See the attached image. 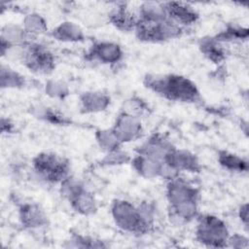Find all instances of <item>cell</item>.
Segmentation results:
<instances>
[{
  "instance_id": "obj_29",
  "label": "cell",
  "mask_w": 249,
  "mask_h": 249,
  "mask_svg": "<svg viewBox=\"0 0 249 249\" xmlns=\"http://www.w3.org/2000/svg\"><path fill=\"white\" fill-rule=\"evenodd\" d=\"M33 115L53 124H66L69 123L68 119L65 116L53 110V108H49V107H44V106L36 107L34 109Z\"/></svg>"
},
{
  "instance_id": "obj_13",
  "label": "cell",
  "mask_w": 249,
  "mask_h": 249,
  "mask_svg": "<svg viewBox=\"0 0 249 249\" xmlns=\"http://www.w3.org/2000/svg\"><path fill=\"white\" fill-rule=\"evenodd\" d=\"M164 161L171 165L179 173H199L201 171V164L196 154L187 149L175 147Z\"/></svg>"
},
{
  "instance_id": "obj_32",
  "label": "cell",
  "mask_w": 249,
  "mask_h": 249,
  "mask_svg": "<svg viewBox=\"0 0 249 249\" xmlns=\"http://www.w3.org/2000/svg\"><path fill=\"white\" fill-rule=\"evenodd\" d=\"M248 238L240 233H233L232 235L230 234L228 239V246L227 247H233V248H247L248 247Z\"/></svg>"
},
{
  "instance_id": "obj_23",
  "label": "cell",
  "mask_w": 249,
  "mask_h": 249,
  "mask_svg": "<svg viewBox=\"0 0 249 249\" xmlns=\"http://www.w3.org/2000/svg\"><path fill=\"white\" fill-rule=\"evenodd\" d=\"M22 27L33 39L48 32V24L43 16L38 13H29L22 19Z\"/></svg>"
},
{
  "instance_id": "obj_20",
  "label": "cell",
  "mask_w": 249,
  "mask_h": 249,
  "mask_svg": "<svg viewBox=\"0 0 249 249\" xmlns=\"http://www.w3.org/2000/svg\"><path fill=\"white\" fill-rule=\"evenodd\" d=\"M198 49L206 59L216 64L223 62L227 57L226 48L215 37L201 38L198 43Z\"/></svg>"
},
{
  "instance_id": "obj_19",
  "label": "cell",
  "mask_w": 249,
  "mask_h": 249,
  "mask_svg": "<svg viewBox=\"0 0 249 249\" xmlns=\"http://www.w3.org/2000/svg\"><path fill=\"white\" fill-rule=\"evenodd\" d=\"M132 169L145 179L160 178L162 162L150 159L148 157L135 154L129 162Z\"/></svg>"
},
{
  "instance_id": "obj_12",
  "label": "cell",
  "mask_w": 249,
  "mask_h": 249,
  "mask_svg": "<svg viewBox=\"0 0 249 249\" xmlns=\"http://www.w3.org/2000/svg\"><path fill=\"white\" fill-rule=\"evenodd\" d=\"M20 225L28 230H37L46 227L49 218L46 211L35 202H25L18 207Z\"/></svg>"
},
{
  "instance_id": "obj_5",
  "label": "cell",
  "mask_w": 249,
  "mask_h": 249,
  "mask_svg": "<svg viewBox=\"0 0 249 249\" xmlns=\"http://www.w3.org/2000/svg\"><path fill=\"white\" fill-rule=\"evenodd\" d=\"M134 33L140 41L160 43L180 38L184 33V27L168 18L160 21H147L138 18Z\"/></svg>"
},
{
  "instance_id": "obj_28",
  "label": "cell",
  "mask_w": 249,
  "mask_h": 249,
  "mask_svg": "<svg viewBox=\"0 0 249 249\" xmlns=\"http://www.w3.org/2000/svg\"><path fill=\"white\" fill-rule=\"evenodd\" d=\"M66 244H64V247H73V248H102L107 247L106 244H104L102 241L97 240L93 237L83 235L79 233H73L68 240L65 241Z\"/></svg>"
},
{
  "instance_id": "obj_10",
  "label": "cell",
  "mask_w": 249,
  "mask_h": 249,
  "mask_svg": "<svg viewBox=\"0 0 249 249\" xmlns=\"http://www.w3.org/2000/svg\"><path fill=\"white\" fill-rule=\"evenodd\" d=\"M87 57L101 64L115 65L122 61L124 51L116 42L95 41L88 50Z\"/></svg>"
},
{
  "instance_id": "obj_16",
  "label": "cell",
  "mask_w": 249,
  "mask_h": 249,
  "mask_svg": "<svg viewBox=\"0 0 249 249\" xmlns=\"http://www.w3.org/2000/svg\"><path fill=\"white\" fill-rule=\"evenodd\" d=\"M80 109L84 114H95L105 111L111 103L110 95L101 90H88L79 97Z\"/></svg>"
},
{
  "instance_id": "obj_14",
  "label": "cell",
  "mask_w": 249,
  "mask_h": 249,
  "mask_svg": "<svg viewBox=\"0 0 249 249\" xmlns=\"http://www.w3.org/2000/svg\"><path fill=\"white\" fill-rule=\"evenodd\" d=\"M72 209L83 216H90L97 212L98 204L93 193L85 183L66 199Z\"/></svg>"
},
{
  "instance_id": "obj_6",
  "label": "cell",
  "mask_w": 249,
  "mask_h": 249,
  "mask_svg": "<svg viewBox=\"0 0 249 249\" xmlns=\"http://www.w3.org/2000/svg\"><path fill=\"white\" fill-rule=\"evenodd\" d=\"M20 62L35 74L47 75L55 68L53 53L46 46L35 41H31L25 46Z\"/></svg>"
},
{
  "instance_id": "obj_7",
  "label": "cell",
  "mask_w": 249,
  "mask_h": 249,
  "mask_svg": "<svg viewBox=\"0 0 249 249\" xmlns=\"http://www.w3.org/2000/svg\"><path fill=\"white\" fill-rule=\"evenodd\" d=\"M165 195L169 207L188 202H198L200 198L199 190L180 175L166 182Z\"/></svg>"
},
{
  "instance_id": "obj_4",
  "label": "cell",
  "mask_w": 249,
  "mask_h": 249,
  "mask_svg": "<svg viewBox=\"0 0 249 249\" xmlns=\"http://www.w3.org/2000/svg\"><path fill=\"white\" fill-rule=\"evenodd\" d=\"M196 240L212 248H224L228 246L230 231L227 224L219 217L212 214H198L196 218Z\"/></svg>"
},
{
  "instance_id": "obj_21",
  "label": "cell",
  "mask_w": 249,
  "mask_h": 249,
  "mask_svg": "<svg viewBox=\"0 0 249 249\" xmlns=\"http://www.w3.org/2000/svg\"><path fill=\"white\" fill-rule=\"evenodd\" d=\"M218 163L226 170L235 173L248 171V160L236 154L226 150H220L217 155Z\"/></svg>"
},
{
  "instance_id": "obj_22",
  "label": "cell",
  "mask_w": 249,
  "mask_h": 249,
  "mask_svg": "<svg viewBox=\"0 0 249 249\" xmlns=\"http://www.w3.org/2000/svg\"><path fill=\"white\" fill-rule=\"evenodd\" d=\"M136 14L139 19L147 21H160L167 18L162 2H142Z\"/></svg>"
},
{
  "instance_id": "obj_15",
  "label": "cell",
  "mask_w": 249,
  "mask_h": 249,
  "mask_svg": "<svg viewBox=\"0 0 249 249\" xmlns=\"http://www.w3.org/2000/svg\"><path fill=\"white\" fill-rule=\"evenodd\" d=\"M109 22L123 32H134L138 21V16L132 12L126 3H116L115 7L108 14Z\"/></svg>"
},
{
  "instance_id": "obj_18",
  "label": "cell",
  "mask_w": 249,
  "mask_h": 249,
  "mask_svg": "<svg viewBox=\"0 0 249 249\" xmlns=\"http://www.w3.org/2000/svg\"><path fill=\"white\" fill-rule=\"evenodd\" d=\"M50 35L53 39L64 43H80L86 39V34L81 26L69 20L60 22L50 32Z\"/></svg>"
},
{
  "instance_id": "obj_27",
  "label": "cell",
  "mask_w": 249,
  "mask_h": 249,
  "mask_svg": "<svg viewBox=\"0 0 249 249\" xmlns=\"http://www.w3.org/2000/svg\"><path fill=\"white\" fill-rule=\"evenodd\" d=\"M94 137L99 148L105 153L111 152L122 147V144L119 142V140L113 133L111 127L105 129H97L95 131Z\"/></svg>"
},
{
  "instance_id": "obj_31",
  "label": "cell",
  "mask_w": 249,
  "mask_h": 249,
  "mask_svg": "<svg viewBox=\"0 0 249 249\" xmlns=\"http://www.w3.org/2000/svg\"><path fill=\"white\" fill-rule=\"evenodd\" d=\"M45 92L52 98L63 99L69 94V88L62 81L50 80L45 85Z\"/></svg>"
},
{
  "instance_id": "obj_9",
  "label": "cell",
  "mask_w": 249,
  "mask_h": 249,
  "mask_svg": "<svg viewBox=\"0 0 249 249\" xmlns=\"http://www.w3.org/2000/svg\"><path fill=\"white\" fill-rule=\"evenodd\" d=\"M174 149L175 146L164 135L154 133L135 149V154L163 162Z\"/></svg>"
},
{
  "instance_id": "obj_11",
  "label": "cell",
  "mask_w": 249,
  "mask_h": 249,
  "mask_svg": "<svg viewBox=\"0 0 249 249\" xmlns=\"http://www.w3.org/2000/svg\"><path fill=\"white\" fill-rule=\"evenodd\" d=\"M167 18L182 27L195 24L199 19L198 12L189 3L180 1L163 2Z\"/></svg>"
},
{
  "instance_id": "obj_30",
  "label": "cell",
  "mask_w": 249,
  "mask_h": 249,
  "mask_svg": "<svg viewBox=\"0 0 249 249\" xmlns=\"http://www.w3.org/2000/svg\"><path fill=\"white\" fill-rule=\"evenodd\" d=\"M130 155L124 151L121 148L113 150L111 152H107L103 159L100 160L99 164L101 166H116V165H122L125 163H129L131 160Z\"/></svg>"
},
{
  "instance_id": "obj_26",
  "label": "cell",
  "mask_w": 249,
  "mask_h": 249,
  "mask_svg": "<svg viewBox=\"0 0 249 249\" xmlns=\"http://www.w3.org/2000/svg\"><path fill=\"white\" fill-rule=\"evenodd\" d=\"M221 43H228L233 41H242L248 38V28L237 24L230 23L224 30L214 36Z\"/></svg>"
},
{
  "instance_id": "obj_33",
  "label": "cell",
  "mask_w": 249,
  "mask_h": 249,
  "mask_svg": "<svg viewBox=\"0 0 249 249\" xmlns=\"http://www.w3.org/2000/svg\"><path fill=\"white\" fill-rule=\"evenodd\" d=\"M238 218L240 222L243 224L245 229L248 228V203L245 202L239 206L238 209Z\"/></svg>"
},
{
  "instance_id": "obj_2",
  "label": "cell",
  "mask_w": 249,
  "mask_h": 249,
  "mask_svg": "<svg viewBox=\"0 0 249 249\" xmlns=\"http://www.w3.org/2000/svg\"><path fill=\"white\" fill-rule=\"evenodd\" d=\"M110 212L115 225L123 231L135 235H143L153 230L142 218L138 205L126 199H114Z\"/></svg>"
},
{
  "instance_id": "obj_1",
  "label": "cell",
  "mask_w": 249,
  "mask_h": 249,
  "mask_svg": "<svg viewBox=\"0 0 249 249\" xmlns=\"http://www.w3.org/2000/svg\"><path fill=\"white\" fill-rule=\"evenodd\" d=\"M144 86L156 94L170 101L196 103L201 99L196 85L189 78L179 74H146Z\"/></svg>"
},
{
  "instance_id": "obj_24",
  "label": "cell",
  "mask_w": 249,
  "mask_h": 249,
  "mask_svg": "<svg viewBox=\"0 0 249 249\" xmlns=\"http://www.w3.org/2000/svg\"><path fill=\"white\" fill-rule=\"evenodd\" d=\"M120 112L134 118L141 119L144 116L149 115V113L151 112V108L142 97L134 95L125 99L123 102Z\"/></svg>"
},
{
  "instance_id": "obj_25",
  "label": "cell",
  "mask_w": 249,
  "mask_h": 249,
  "mask_svg": "<svg viewBox=\"0 0 249 249\" xmlns=\"http://www.w3.org/2000/svg\"><path fill=\"white\" fill-rule=\"evenodd\" d=\"M0 85L2 89H22L26 85V79L14 68L2 63Z\"/></svg>"
},
{
  "instance_id": "obj_3",
  "label": "cell",
  "mask_w": 249,
  "mask_h": 249,
  "mask_svg": "<svg viewBox=\"0 0 249 249\" xmlns=\"http://www.w3.org/2000/svg\"><path fill=\"white\" fill-rule=\"evenodd\" d=\"M69 160L53 152H41L32 160V170L44 182L61 183L70 174Z\"/></svg>"
},
{
  "instance_id": "obj_34",
  "label": "cell",
  "mask_w": 249,
  "mask_h": 249,
  "mask_svg": "<svg viewBox=\"0 0 249 249\" xmlns=\"http://www.w3.org/2000/svg\"><path fill=\"white\" fill-rule=\"evenodd\" d=\"M15 124L10 119L2 118L1 120V130L3 133H13L15 130Z\"/></svg>"
},
{
  "instance_id": "obj_17",
  "label": "cell",
  "mask_w": 249,
  "mask_h": 249,
  "mask_svg": "<svg viewBox=\"0 0 249 249\" xmlns=\"http://www.w3.org/2000/svg\"><path fill=\"white\" fill-rule=\"evenodd\" d=\"M31 41H34V39L31 38L25 32L22 25L8 23L2 26L1 28V35H0L1 53L5 52L10 47L25 45Z\"/></svg>"
},
{
  "instance_id": "obj_8",
  "label": "cell",
  "mask_w": 249,
  "mask_h": 249,
  "mask_svg": "<svg viewBox=\"0 0 249 249\" xmlns=\"http://www.w3.org/2000/svg\"><path fill=\"white\" fill-rule=\"evenodd\" d=\"M111 129L122 145L140 139L144 132L141 119L125 115L122 112L116 117Z\"/></svg>"
}]
</instances>
